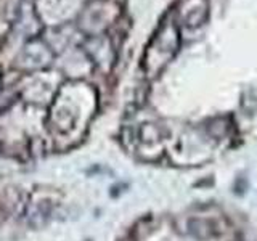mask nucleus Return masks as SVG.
<instances>
[{"mask_svg": "<svg viewBox=\"0 0 257 241\" xmlns=\"http://www.w3.org/2000/svg\"><path fill=\"white\" fill-rule=\"evenodd\" d=\"M53 206L50 201H37L36 204H32L28 207V214H26V222L28 225L34 228H40L50 220L52 217Z\"/></svg>", "mask_w": 257, "mask_h": 241, "instance_id": "f257e3e1", "label": "nucleus"}]
</instances>
